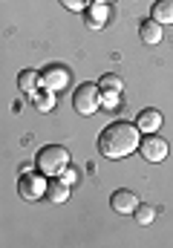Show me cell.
<instances>
[{
  "mask_svg": "<svg viewBox=\"0 0 173 248\" xmlns=\"http://www.w3.org/2000/svg\"><path fill=\"white\" fill-rule=\"evenodd\" d=\"M139 38H142L144 44H159V41H162V23H156L153 17L142 20V23H139Z\"/></svg>",
  "mask_w": 173,
  "mask_h": 248,
  "instance_id": "cell-11",
  "label": "cell"
},
{
  "mask_svg": "<svg viewBox=\"0 0 173 248\" xmlns=\"http://www.w3.org/2000/svg\"><path fill=\"white\" fill-rule=\"evenodd\" d=\"M139 153H142L147 162H165L168 153H171V147H168V141L159 139L156 133H147V136L139 141Z\"/></svg>",
  "mask_w": 173,
  "mask_h": 248,
  "instance_id": "cell-5",
  "label": "cell"
},
{
  "mask_svg": "<svg viewBox=\"0 0 173 248\" xmlns=\"http://www.w3.org/2000/svg\"><path fill=\"white\" fill-rule=\"evenodd\" d=\"M98 90H113V93H121V90H124V81H121V75L107 72V75H101V81H98Z\"/></svg>",
  "mask_w": 173,
  "mask_h": 248,
  "instance_id": "cell-16",
  "label": "cell"
},
{
  "mask_svg": "<svg viewBox=\"0 0 173 248\" xmlns=\"http://www.w3.org/2000/svg\"><path fill=\"white\" fill-rule=\"evenodd\" d=\"M17 193L26 202H38L41 196H47V179L41 170H23L17 179Z\"/></svg>",
  "mask_w": 173,
  "mask_h": 248,
  "instance_id": "cell-4",
  "label": "cell"
},
{
  "mask_svg": "<svg viewBox=\"0 0 173 248\" xmlns=\"http://www.w3.org/2000/svg\"><path fill=\"white\" fill-rule=\"evenodd\" d=\"M107 20V3L104 0H90L87 6V26L90 29H101Z\"/></svg>",
  "mask_w": 173,
  "mask_h": 248,
  "instance_id": "cell-9",
  "label": "cell"
},
{
  "mask_svg": "<svg viewBox=\"0 0 173 248\" xmlns=\"http://www.w3.org/2000/svg\"><path fill=\"white\" fill-rule=\"evenodd\" d=\"M47 199L52 202V205H61V202H66L69 199V182H63V179H52V182H47Z\"/></svg>",
  "mask_w": 173,
  "mask_h": 248,
  "instance_id": "cell-10",
  "label": "cell"
},
{
  "mask_svg": "<svg viewBox=\"0 0 173 248\" xmlns=\"http://www.w3.org/2000/svg\"><path fill=\"white\" fill-rule=\"evenodd\" d=\"M101 107L115 110V107H118V93H113V90H101Z\"/></svg>",
  "mask_w": 173,
  "mask_h": 248,
  "instance_id": "cell-17",
  "label": "cell"
},
{
  "mask_svg": "<svg viewBox=\"0 0 173 248\" xmlns=\"http://www.w3.org/2000/svg\"><path fill=\"white\" fill-rule=\"evenodd\" d=\"M150 17L156 20V23H173V0H156L153 3V9H150Z\"/></svg>",
  "mask_w": 173,
  "mask_h": 248,
  "instance_id": "cell-12",
  "label": "cell"
},
{
  "mask_svg": "<svg viewBox=\"0 0 173 248\" xmlns=\"http://www.w3.org/2000/svg\"><path fill=\"white\" fill-rule=\"evenodd\" d=\"M61 179L69 182V185H75V182H78V170H75V168H66V170L61 173Z\"/></svg>",
  "mask_w": 173,
  "mask_h": 248,
  "instance_id": "cell-19",
  "label": "cell"
},
{
  "mask_svg": "<svg viewBox=\"0 0 173 248\" xmlns=\"http://www.w3.org/2000/svg\"><path fill=\"white\" fill-rule=\"evenodd\" d=\"M72 107H75L78 116H93L101 107V90H98V84H81L72 93Z\"/></svg>",
  "mask_w": 173,
  "mask_h": 248,
  "instance_id": "cell-3",
  "label": "cell"
},
{
  "mask_svg": "<svg viewBox=\"0 0 173 248\" xmlns=\"http://www.w3.org/2000/svg\"><path fill=\"white\" fill-rule=\"evenodd\" d=\"M35 165H38V170L44 176H61L69 168V150L63 144H47V147L38 150Z\"/></svg>",
  "mask_w": 173,
  "mask_h": 248,
  "instance_id": "cell-2",
  "label": "cell"
},
{
  "mask_svg": "<svg viewBox=\"0 0 173 248\" xmlns=\"http://www.w3.org/2000/svg\"><path fill=\"white\" fill-rule=\"evenodd\" d=\"M104 3H115V0H104Z\"/></svg>",
  "mask_w": 173,
  "mask_h": 248,
  "instance_id": "cell-20",
  "label": "cell"
},
{
  "mask_svg": "<svg viewBox=\"0 0 173 248\" xmlns=\"http://www.w3.org/2000/svg\"><path fill=\"white\" fill-rule=\"evenodd\" d=\"M110 208L118 211V214H133V211L139 208V196H136L133 190L121 187V190H115L113 196H110Z\"/></svg>",
  "mask_w": 173,
  "mask_h": 248,
  "instance_id": "cell-7",
  "label": "cell"
},
{
  "mask_svg": "<svg viewBox=\"0 0 173 248\" xmlns=\"http://www.w3.org/2000/svg\"><path fill=\"white\" fill-rule=\"evenodd\" d=\"M139 127L130 122H113L107 124L98 136V150L104 159H127L139 150Z\"/></svg>",
  "mask_w": 173,
  "mask_h": 248,
  "instance_id": "cell-1",
  "label": "cell"
},
{
  "mask_svg": "<svg viewBox=\"0 0 173 248\" xmlns=\"http://www.w3.org/2000/svg\"><path fill=\"white\" fill-rule=\"evenodd\" d=\"M32 104H35L41 113H49V110L55 107V93L47 90V87H38V90L32 93Z\"/></svg>",
  "mask_w": 173,
  "mask_h": 248,
  "instance_id": "cell-13",
  "label": "cell"
},
{
  "mask_svg": "<svg viewBox=\"0 0 173 248\" xmlns=\"http://www.w3.org/2000/svg\"><path fill=\"white\" fill-rule=\"evenodd\" d=\"M133 217H136V222H139V225H150V222L156 219V208H153V205H142V202H139V208L133 211Z\"/></svg>",
  "mask_w": 173,
  "mask_h": 248,
  "instance_id": "cell-15",
  "label": "cell"
},
{
  "mask_svg": "<svg viewBox=\"0 0 173 248\" xmlns=\"http://www.w3.org/2000/svg\"><path fill=\"white\" fill-rule=\"evenodd\" d=\"M61 6H66L69 12H87L90 0H61Z\"/></svg>",
  "mask_w": 173,
  "mask_h": 248,
  "instance_id": "cell-18",
  "label": "cell"
},
{
  "mask_svg": "<svg viewBox=\"0 0 173 248\" xmlns=\"http://www.w3.org/2000/svg\"><path fill=\"white\" fill-rule=\"evenodd\" d=\"M17 87H20V93H35L38 87H41V75H38V69H23L20 75H17Z\"/></svg>",
  "mask_w": 173,
  "mask_h": 248,
  "instance_id": "cell-14",
  "label": "cell"
},
{
  "mask_svg": "<svg viewBox=\"0 0 173 248\" xmlns=\"http://www.w3.org/2000/svg\"><path fill=\"white\" fill-rule=\"evenodd\" d=\"M38 75H41V87H47V90H52V93L63 90V87L69 84V69H66L63 63H49V66H44Z\"/></svg>",
  "mask_w": 173,
  "mask_h": 248,
  "instance_id": "cell-6",
  "label": "cell"
},
{
  "mask_svg": "<svg viewBox=\"0 0 173 248\" xmlns=\"http://www.w3.org/2000/svg\"><path fill=\"white\" fill-rule=\"evenodd\" d=\"M136 127H139V133H156V130L162 127V113L153 110V107L142 110V113L136 116Z\"/></svg>",
  "mask_w": 173,
  "mask_h": 248,
  "instance_id": "cell-8",
  "label": "cell"
}]
</instances>
